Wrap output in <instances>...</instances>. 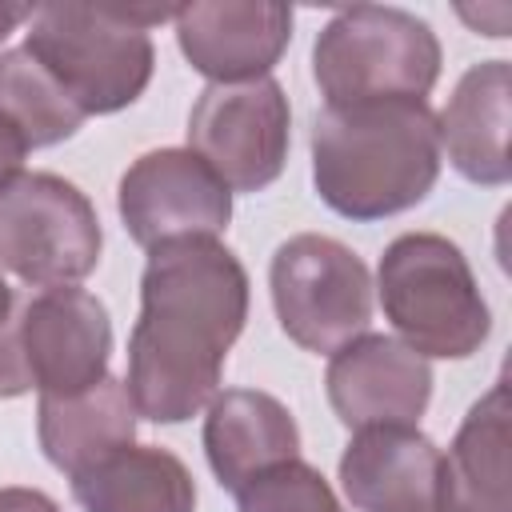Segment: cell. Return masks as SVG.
Segmentation results:
<instances>
[{"label":"cell","mask_w":512,"mask_h":512,"mask_svg":"<svg viewBox=\"0 0 512 512\" xmlns=\"http://www.w3.org/2000/svg\"><path fill=\"white\" fill-rule=\"evenodd\" d=\"M248 320V272L212 236L148 252L124 392L136 416L180 424L216 400L224 356Z\"/></svg>","instance_id":"cell-1"},{"label":"cell","mask_w":512,"mask_h":512,"mask_svg":"<svg viewBox=\"0 0 512 512\" xmlns=\"http://www.w3.org/2000/svg\"><path fill=\"white\" fill-rule=\"evenodd\" d=\"M440 176V136L428 100L328 104L312 124V184L348 220L416 208Z\"/></svg>","instance_id":"cell-2"},{"label":"cell","mask_w":512,"mask_h":512,"mask_svg":"<svg viewBox=\"0 0 512 512\" xmlns=\"http://www.w3.org/2000/svg\"><path fill=\"white\" fill-rule=\"evenodd\" d=\"M172 16L176 8L36 4L24 48L84 116H108L144 96L156 68L148 28Z\"/></svg>","instance_id":"cell-3"},{"label":"cell","mask_w":512,"mask_h":512,"mask_svg":"<svg viewBox=\"0 0 512 512\" xmlns=\"http://www.w3.org/2000/svg\"><path fill=\"white\" fill-rule=\"evenodd\" d=\"M380 308L400 344L440 360H468L492 328L488 304L464 252L440 232L396 236L376 268Z\"/></svg>","instance_id":"cell-4"},{"label":"cell","mask_w":512,"mask_h":512,"mask_svg":"<svg viewBox=\"0 0 512 512\" xmlns=\"http://www.w3.org/2000/svg\"><path fill=\"white\" fill-rule=\"evenodd\" d=\"M312 76L328 104L424 100L440 76V40L404 8L356 4L320 28Z\"/></svg>","instance_id":"cell-5"},{"label":"cell","mask_w":512,"mask_h":512,"mask_svg":"<svg viewBox=\"0 0 512 512\" xmlns=\"http://www.w3.org/2000/svg\"><path fill=\"white\" fill-rule=\"evenodd\" d=\"M272 308L292 344L332 356L372 324V276L364 260L320 232L288 236L268 268Z\"/></svg>","instance_id":"cell-6"},{"label":"cell","mask_w":512,"mask_h":512,"mask_svg":"<svg viewBox=\"0 0 512 512\" xmlns=\"http://www.w3.org/2000/svg\"><path fill=\"white\" fill-rule=\"evenodd\" d=\"M92 200L56 172H20L0 188V268L32 288L80 284L100 264Z\"/></svg>","instance_id":"cell-7"},{"label":"cell","mask_w":512,"mask_h":512,"mask_svg":"<svg viewBox=\"0 0 512 512\" xmlns=\"http://www.w3.org/2000/svg\"><path fill=\"white\" fill-rule=\"evenodd\" d=\"M288 140L292 108L272 76L208 84L188 116V148L236 192L268 188L284 172Z\"/></svg>","instance_id":"cell-8"},{"label":"cell","mask_w":512,"mask_h":512,"mask_svg":"<svg viewBox=\"0 0 512 512\" xmlns=\"http://www.w3.org/2000/svg\"><path fill=\"white\" fill-rule=\"evenodd\" d=\"M120 220L140 248L220 236L232 220V188L192 152L156 148L128 164L116 192Z\"/></svg>","instance_id":"cell-9"},{"label":"cell","mask_w":512,"mask_h":512,"mask_svg":"<svg viewBox=\"0 0 512 512\" xmlns=\"http://www.w3.org/2000/svg\"><path fill=\"white\" fill-rule=\"evenodd\" d=\"M12 312L28 388L40 396H72L108 376L112 320L92 292L60 284L16 300Z\"/></svg>","instance_id":"cell-10"},{"label":"cell","mask_w":512,"mask_h":512,"mask_svg":"<svg viewBox=\"0 0 512 512\" xmlns=\"http://www.w3.org/2000/svg\"><path fill=\"white\" fill-rule=\"evenodd\" d=\"M324 388L344 428H416L432 400V368L396 336L364 332L332 352Z\"/></svg>","instance_id":"cell-11"},{"label":"cell","mask_w":512,"mask_h":512,"mask_svg":"<svg viewBox=\"0 0 512 512\" xmlns=\"http://www.w3.org/2000/svg\"><path fill=\"white\" fill-rule=\"evenodd\" d=\"M184 60L212 84L264 80L292 40V8L272 0H216L176 8Z\"/></svg>","instance_id":"cell-12"},{"label":"cell","mask_w":512,"mask_h":512,"mask_svg":"<svg viewBox=\"0 0 512 512\" xmlns=\"http://www.w3.org/2000/svg\"><path fill=\"white\" fill-rule=\"evenodd\" d=\"M440 448L404 424L360 428L340 456V488L356 512H436Z\"/></svg>","instance_id":"cell-13"},{"label":"cell","mask_w":512,"mask_h":512,"mask_svg":"<svg viewBox=\"0 0 512 512\" xmlns=\"http://www.w3.org/2000/svg\"><path fill=\"white\" fill-rule=\"evenodd\" d=\"M508 116H512V68L508 60H484L472 64L444 112L436 116L440 152H448V164L472 180V184H508Z\"/></svg>","instance_id":"cell-14"},{"label":"cell","mask_w":512,"mask_h":512,"mask_svg":"<svg viewBox=\"0 0 512 512\" xmlns=\"http://www.w3.org/2000/svg\"><path fill=\"white\" fill-rule=\"evenodd\" d=\"M300 452V428L292 412L256 388L216 392L204 416V456L228 492H240L252 476L284 464Z\"/></svg>","instance_id":"cell-15"},{"label":"cell","mask_w":512,"mask_h":512,"mask_svg":"<svg viewBox=\"0 0 512 512\" xmlns=\"http://www.w3.org/2000/svg\"><path fill=\"white\" fill-rule=\"evenodd\" d=\"M436 512H512L508 496V384L496 380L440 452Z\"/></svg>","instance_id":"cell-16"},{"label":"cell","mask_w":512,"mask_h":512,"mask_svg":"<svg viewBox=\"0 0 512 512\" xmlns=\"http://www.w3.org/2000/svg\"><path fill=\"white\" fill-rule=\"evenodd\" d=\"M36 436L52 468L80 476L108 452L132 444L136 436V408L116 376L96 380L72 396H40L36 408Z\"/></svg>","instance_id":"cell-17"},{"label":"cell","mask_w":512,"mask_h":512,"mask_svg":"<svg viewBox=\"0 0 512 512\" xmlns=\"http://www.w3.org/2000/svg\"><path fill=\"white\" fill-rule=\"evenodd\" d=\"M84 512H196V480L180 456L156 444H124L72 476Z\"/></svg>","instance_id":"cell-18"},{"label":"cell","mask_w":512,"mask_h":512,"mask_svg":"<svg viewBox=\"0 0 512 512\" xmlns=\"http://www.w3.org/2000/svg\"><path fill=\"white\" fill-rule=\"evenodd\" d=\"M0 112L20 128L28 148L60 144L84 124V112L28 48L0 52Z\"/></svg>","instance_id":"cell-19"},{"label":"cell","mask_w":512,"mask_h":512,"mask_svg":"<svg viewBox=\"0 0 512 512\" xmlns=\"http://www.w3.org/2000/svg\"><path fill=\"white\" fill-rule=\"evenodd\" d=\"M240 512H340L328 480L300 456L264 468L236 492Z\"/></svg>","instance_id":"cell-20"},{"label":"cell","mask_w":512,"mask_h":512,"mask_svg":"<svg viewBox=\"0 0 512 512\" xmlns=\"http://www.w3.org/2000/svg\"><path fill=\"white\" fill-rule=\"evenodd\" d=\"M16 308V304H12ZM32 392L28 388V376H24V360H20V340H16V312H8L0 320V396L12 400V396H24Z\"/></svg>","instance_id":"cell-21"},{"label":"cell","mask_w":512,"mask_h":512,"mask_svg":"<svg viewBox=\"0 0 512 512\" xmlns=\"http://www.w3.org/2000/svg\"><path fill=\"white\" fill-rule=\"evenodd\" d=\"M28 156V140L20 136V128L0 112V188H8L20 176V164Z\"/></svg>","instance_id":"cell-22"},{"label":"cell","mask_w":512,"mask_h":512,"mask_svg":"<svg viewBox=\"0 0 512 512\" xmlns=\"http://www.w3.org/2000/svg\"><path fill=\"white\" fill-rule=\"evenodd\" d=\"M0 512H60L52 496L36 488H0Z\"/></svg>","instance_id":"cell-23"},{"label":"cell","mask_w":512,"mask_h":512,"mask_svg":"<svg viewBox=\"0 0 512 512\" xmlns=\"http://www.w3.org/2000/svg\"><path fill=\"white\" fill-rule=\"evenodd\" d=\"M32 4H0V44L8 40V32H16L24 20H32Z\"/></svg>","instance_id":"cell-24"},{"label":"cell","mask_w":512,"mask_h":512,"mask_svg":"<svg viewBox=\"0 0 512 512\" xmlns=\"http://www.w3.org/2000/svg\"><path fill=\"white\" fill-rule=\"evenodd\" d=\"M12 304H16V296H12V288H8V280L0 276V320L12 312Z\"/></svg>","instance_id":"cell-25"}]
</instances>
